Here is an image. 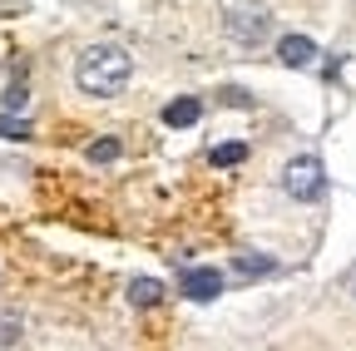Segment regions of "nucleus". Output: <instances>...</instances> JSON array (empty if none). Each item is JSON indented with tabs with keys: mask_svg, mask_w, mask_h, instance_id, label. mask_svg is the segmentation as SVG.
Returning a JSON list of instances; mask_svg holds the SVG:
<instances>
[{
	"mask_svg": "<svg viewBox=\"0 0 356 351\" xmlns=\"http://www.w3.org/2000/svg\"><path fill=\"white\" fill-rule=\"evenodd\" d=\"M129 74H134V60H129V50H119V45H89V50L74 60V84H79L84 95H95V99L119 95L124 84H129Z\"/></svg>",
	"mask_w": 356,
	"mask_h": 351,
	"instance_id": "f257e3e1",
	"label": "nucleus"
},
{
	"mask_svg": "<svg viewBox=\"0 0 356 351\" xmlns=\"http://www.w3.org/2000/svg\"><path fill=\"white\" fill-rule=\"evenodd\" d=\"M282 193L297 198V203H312V198H322L327 193V168L317 154H297L287 168H282Z\"/></svg>",
	"mask_w": 356,
	"mask_h": 351,
	"instance_id": "f03ea898",
	"label": "nucleus"
},
{
	"mask_svg": "<svg viewBox=\"0 0 356 351\" xmlns=\"http://www.w3.org/2000/svg\"><path fill=\"white\" fill-rule=\"evenodd\" d=\"M267 30H273V15H267L262 6H233L228 10V35L238 40V45H262Z\"/></svg>",
	"mask_w": 356,
	"mask_h": 351,
	"instance_id": "7ed1b4c3",
	"label": "nucleus"
},
{
	"mask_svg": "<svg viewBox=\"0 0 356 351\" xmlns=\"http://www.w3.org/2000/svg\"><path fill=\"white\" fill-rule=\"evenodd\" d=\"M178 292L193 297V302H213L222 292V272L218 268H188L184 277H178Z\"/></svg>",
	"mask_w": 356,
	"mask_h": 351,
	"instance_id": "20e7f679",
	"label": "nucleus"
},
{
	"mask_svg": "<svg viewBox=\"0 0 356 351\" xmlns=\"http://www.w3.org/2000/svg\"><path fill=\"white\" fill-rule=\"evenodd\" d=\"M312 55H317V45H312L307 35H282V40H277V60H282L287 70H307Z\"/></svg>",
	"mask_w": 356,
	"mask_h": 351,
	"instance_id": "39448f33",
	"label": "nucleus"
},
{
	"mask_svg": "<svg viewBox=\"0 0 356 351\" xmlns=\"http://www.w3.org/2000/svg\"><path fill=\"white\" fill-rule=\"evenodd\" d=\"M198 119H203V104H198L193 95H184V99L163 104V124H168V129H193Z\"/></svg>",
	"mask_w": 356,
	"mask_h": 351,
	"instance_id": "423d86ee",
	"label": "nucleus"
},
{
	"mask_svg": "<svg viewBox=\"0 0 356 351\" xmlns=\"http://www.w3.org/2000/svg\"><path fill=\"white\" fill-rule=\"evenodd\" d=\"M129 302L134 307H159L163 302V282L159 277H134L129 282Z\"/></svg>",
	"mask_w": 356,
	"mask_h": 351,
	"instance_id": "0eeeda50",
	"label": "nucleus"
},
{
	"mask_svg": "<svg viewBox=\"0 0 356 351\" xmlns=\"http://www.w3.org/2000/svg\"><path fill=\"white\" fill-rule=\"evenodd\" d=\"M233 272H238V277H273L277 262H273V257H248V252H238V257H233Z\"/></svg>",
	"mask_w": 356,
	"mask_h": 351,
	"instance_id": "6e6552de",
	"label": "nucleus"
},
{
	"mask_svg": "<svg viewBox=\"0 0 356 351\" xmlns=\"http://www.w3.org/2000/svg\"><path fill=\"white\" fill-rule=\"evenodd\" d=\"M208 158H213V168H238V163L248 158V144H238V139H233V144H218Z\"/></svg>",
	"mask_w": 356,
	"mask_h": 351,
	"instance_id": "1a4fd4ad",
	"label": "nucleus"
},
{
	"mask_svg": "<svg viewBox=\"0 0 356 351\" xmlns=\"http://www.w3.org/2000/svg\"><path fill=\"white\" fill-rule=\"evenodd\" d=\"M119 154H124L119 139H95V144H89V163H114Z\"/></svg>",
	"mask_w": 356,
	"mask_h": 351,
	"instance_id": "9d476101",
	"label": "nucleus"
},
{
	"mask_svg": "<svg viewBox=\"0 0 356 351\" xmlns=\"http://www.w3.org/2000/svg\"><path fill=\"white\" fill-rule=\"evenodd\" d=\"M0 139H30V124L20 114H0Z\"/></svg>",
	"mask_w": 356,
	"mask_h": 351,
	"instance_id": "9b49d317",
	"label": "nucleus"
},
{
	"mask_svg": "<svg viewBox=\"0 0 356 351\" xmlns=\"http://www.w3.org/2000/svg\"><path fill=\"white\" fill-rule=\"evenodd\" d=\"M20 336V317L15 312H0V346H10Z\"/></svg>",
	"mask_w": 356,
	"mask_h": 351,
	"instance_id": "f8f14e48",
	"label": "nucleus"
},
{
	"mask_svg": "<svg viewBox=\"0 0 356 351\" xmlns=\"http://www.w3.org/2000/svg\"><path fill=\"white\" fill-rule=\"evenodd\" d=\"M25 99H30V95H25V84H10V90H6V114H20Z\"/></svg>",
	"mask_w": 356,
	"mask_h": 351,
	"instance_id": "ddd939ff",
	"label": "nucleus"
}]
</instances>
